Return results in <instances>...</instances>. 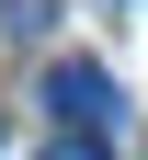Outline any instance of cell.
<instances>
[{"label":"cell","mask_w":148,"mask_h":160,"mask_svg":"<svg viewBox=\"0 0 148 160\" xmlns=\"http://www.w3.org/2000/svg\"><path fill=\"white\" fill-rule=\"evenodd\" d=\"M34 160H114V149H103L91 126H69V137H46V149H34Z\"/></svg>","instance_id":"2"},{"label":"cell","mask_w":148,"mask_h":160,"mask_svg":"<svg viewBox=\"0 0 148 160\" xmlns=\"http://www.w3.org/2000/svg\"><path fill=\"white\" fill-rule=\"evenodd\" d=\"M46 103H57V126H114V103H125V92H114V69H103V57H57V69H46Z\"/></svg>","instance_id":"1"}]
</instances>
